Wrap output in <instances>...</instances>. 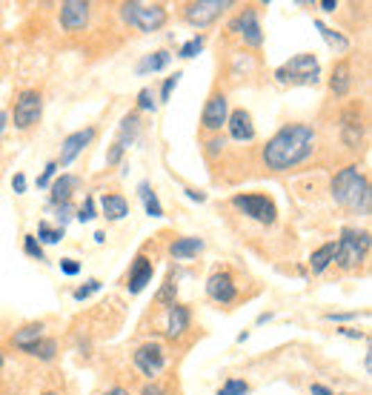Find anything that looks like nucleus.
Masks as SVG:
<instances>
[{
    "label": "nucleus",
    "instance_id": "nucleus-1",
    "mask_svg": "<svg viewBox=\"0 0 372 395\" xmlns=\"http://www.w3.org/2000/svg\"><path fill=\"white\" fill-rule=\"evenodd\" d=\"M312 149H315V129L307 124H287L267 141L261 158H264L267 169L287 172L298 164H304L312 155Z\"/></svg>",
    "mask_w": 372,
    "mask_h": 395
},
{
    "label": "nucleus",
    "instance_id": "nucleus-2",
    "mask_svg": "<svg viewBox=\"0 0 372 395\" xmlns=\"http://www.w3.org/2000/svg\"><path fill=\"white\" fill-rule=\"evenodd\" d=\"M332 198L338 206L350 209V212H369V180L358 167H344L335 178H332Z\"/></svg>",
    "mask_w": 372,
    "mask_h": 395
},
{
    "label": "nucleus",
    "instance_id": "nucleus-3",
    "mask_svg": "<svg viewBox=\"0 0 372 395\" xmlns=\"http://www.w3.org/2000/svg\"><path fill=\"white\" fill-rule=\"evenodd\" d=\"M121 17L137 32H158L167 26L169 12L160 3H137V0H132V3L121 6Z\"/></svg>",
    "mask_w": 372,
    "mask_h": 395
},
{
    "label": "nucleus",
    "instance_id": "nucleus-4",
    "mask_svg": "<svg viewBox=\"0 0 372 395\" xmlns=\"http://www.w3.org/2000/svg\"><path fill=\"white\" fill-rule=\"evenodd\" d=\"M369 249V232H358L344 226L341 238L335 241V264L341 269H355L364 261V252Z\"/></svg>",
    "mask_w": 372,
    "mask_h": 395
},
{
    "label": "nucleus",
    "instance_id": "nucleus-5",
    "mask_svg": "<svg viewBox=\"0 0 372 395\" xmlns=\"http://www.w3.org/2000/svg\"><path fill=\"white\" fill-rule=\"evenodd\" d=\"M321 75V66L315 55H295L289 58L281 69H275V81L278 83H301V86H315Z\"/></svg>",
    "mask_w": 372,
    "mask_h": 395
},
{
    "label": "nucleus",
    "instance_id": "nucleus-6",
    "mask_svg": "<svg viewBox=\"0 0 372 395\" xmlns=\"http://www.w3.org/2000/svg\"><path fill=\"white\" fill-rule=\"evenodd\" d=\"M40 115H43V95H40V92L37 89L20 92L17 101H15V112H12L15 129H20V132L32 129L40 121Z\"/></svg>",
    "mask_w": 372,
    "mask_h": 395
},
{
    "label": "nucleus",
    "instance_id": "nucleus-7",
    "mask_svg": "<svg viewBox=\"0 0 372 395\" xmlns=\"http://www.w3.org/2000/svg\"><path fill=\"white\" fill-rule=\"evenodd\" d=\"M232 206L241 209L246 218L258 221V224H264V226L275 224V218H278V206H275V201L267 198V195H235V198H232Z\"/></svg>",
    "mask_w": 372,
    "mask_h": 395
},
{
    "label": "nucleus",
    "instance_id": "nucleus-8",
    "mask_svg": "<svg viewBox=\"0 0 372 395\" xmlns=\"http://www.w3.org/2000/svg\"><path fill=\"white\" fill-rule=\"evenodd\" d=\"M232 6V0H195V3L183 6V17L198 29H206Z\"/></svg>",
    "mask_w": 372,
    "mask_h": 395
},
{
    "label": "nucleus",
    "instance_id": "nucleus-9",
    "mask_svg": "<svg viewBox=\"0 0 372 395\" xmlns=\"http://www.w3.org/2000/svg\"><path fill=\"white\" fill-rule=\"evenodd\" d=\"M135 367L141 369V373L146 376V378H155V376H160L164 373V367H167V355H164V346L160 344H141L135 350Z\"/></svg>",
    "mask_w": 372,
    "mask_h": 395
},
{
    "label": "nucleus",
    "instance_id": "nucleus-10",
    "mask_svg": "<svg viewBox=\"0 0 372 395\" xmlns=\"http://www.w3.org/2000/svg\"><path fill=\"white\" fill-rule=\"evenodd\" d=\"M232 32H238L244 37L246 46H252V49H261L264 46V29H261V23H258V12L255 9H244L235 20H232Z\"/></svg>",
    "mask_w": 372,
    "mask_h": 395
},
{
    "label": "nucleus",
    "instance_id": "nucleus-11",
    "mask_svg": "<svg viewBox=\"0 0 372 395\" xmlns=\"http://www.w3.org/2000/svg\"><path fill=\"white\" fill-rule=\"evenodd\" d=\"M226 118H229V101H226V95L215 92V95L209 98L206 106H203L201 126H203L206 132H221V129L226 126Z\"/></svg>",
    "mask_w": 372,
    "mask_h": 395
},
{
    "label": "nucleus",
    "instance_id": "nucleus-12",
    "mask_svg": "<svg viewBox=\"0 0 372 395\" xmlns=\"http://www.w3.org/2000/svg\"><path fill=\"white\" fill-rule=\"evenodd\" d=\"M92 137H95V126H86V129H78L72 135H66L63 137V146H60V160H58V167H69L72 160L92 144Z\"/></svg>",
    "mask_w": 372,
    "mask_h": 395
},
{
    "label": "nucleus",
    "instance_id": "nucleus-13",
    "mask_svg": "<svg viewBox=\"0 0 372 395\" xmlns=\"http://www.w3.org/2000/svg\"><path fill=\"white\" fill-rule=\"evenodd\" d=\"M206 295L218 301V304H232L238 298V287H235V278L229 272H212L206 281Z\"/></svg>",
    "mask_w": 372,
    "mask_h": 395
},
{
    "label": "nucleus",
    "instance_id": "nucleus-14",
    "mask_svg": "<svg viewBox=\"0 0 372 395\" xmlns=\"http://www.w3.org/2000/svg\"><path fill=\"white\" fill-rule=\"evenodd\" d=\"M89 3L86 0H63L60 3V26L66 32H78L89 23Z\"/></svg>",
    "mask_w": 372,
    "mask_h": 395
},
{
    "label": "nucleus",
    "instance_id": "nucleus-15",
    "mask_svg": "<svg viewBox=\"0 0 372 395\" xmlns=\"http://www.w3.org/2000/svg\"><path fill=\"white\" fill-rule=\"evenodd\" d=\"M226 129H229V137L232 141H255V124H252V115L246 109H235V112H229V118H226Z\"/></svg>",
    "mask_w": 372,
    "mask_h": 395
},
{
    "label": "nucleus",
    "instance_id": "nucleus-16",
    "mask_svg": "<svg viewBox=\"0 0 372 395\" xmlns=\"http://www.w3.org/2000/svg\"><path fill=\"white\" fill-rule=\"evenodd\" d=\"M152 275H155V267H152V261L146 258V255H137L135 258V264H132V269H129V292L132 295H137V292H144L146 289V284H152Z\"/></svg>",
    "mask_w": 372,
    "mask_h": 395
},
{
    "label": "nucleus",
    "instance_id": "nucleus-17",
    "mask_svg": "<svg viewBox=\"0 0 372 395\" xmlns=\"http://www.w3.org/2000/svg\"><path fill=\"white\" fill-rule=\"evenodd\" d=\"M189 321H192L189 307L172 304V307H169V318H167V335H169V338H180L186 330H189Z\"/></svg>",
    "mask_w": 372,
    "mask_h": 395
},
{
    "label": "nucleus",
    "instance_id": "nucleus-18",
    "mask_svg": "<svg viewBox=\"0 0 372 395\" xmlns=\"http://www.w3.org/2000/svg\"><path fill=\"white\" fill-rule=\"evenodd\" d=\"M332 264H335V241H327V244L318 246V249L310 255V269H312L315 275L327 272Z\"/></svg>",
    "mask_w": 372,
    "mask_h": 395
},
{
    "label": "nucleus",
    "instance_id": "nucleus-19",
    "mask_svg": "<svg viewBox=\"0 0 372 395\" xmlns=\"http://www.w3.org/2000/svg\"><path fill=\"white\" fill-rule=\"evenodd\" d=\"M81 187V178L78 175H60L55 183H52V203H69L72 192Z\"/></svg>",
    "mask_w": 372,
    "mask_h": 395
},
{
    "label": "nucleus",
    "instance_id": "nucleus-20",
    "mask_svg": "<svg viewBox=\"0 0 372 395\" xmlns=\"http://www.w3.org/2000/svg\"><path fill=\"white\" fill-rule=\"evenodd\" d=\"M101 206H103V218L106 221H124L129 215V201L124 195H103Z\"/></svg>",
    "mask_w": 372,
    "mask_h": 395
},
{
    "label": "nucleus",
    "instance_id": "nucleus-21",
    "mask_svg": "<svg viewBox=\"0 0 372 395\" xmlns=\"http://www.w3.org/2000/svg\"><path fill=\"white\" fill-rule=\"evenodd\" d=\"M198 252H203V241H201V238H178V241H172V246H169V255H172V258H178V261L195 258Z\"/></svg>",
    "mask_w": 372,
    "mask_h": 395
},
{
    "label": "nucleus",
    "instance_id": "nucleus-22",
    "mask_svg": "<svg viewBox=\"0 0 372 395\" xmlns=\"http://www.w3.org/2000/svg\"><path fill=\"white\" fill-rule=\"evenodd\" d=\"M40 338H43V323H26V327L12 335V344L17 346V350H29V346L37 344Z\"/></svg>",
    "mask_w": 372,
    "mask_h": 395
},
{
    "label": "nucleus",
    "instance_id": "nucleus-23",
    "mask_svg": "<svg viewBox=\"0 0 372 395\" xmlns=\"http://www.w3.org/2000/svg\"><path fill=\"white\" fill-rule=\"evenodd\" d=\"M330 86H332L335 95H346V92H350V86H353V69H350V63H346V60H341V63L332 69Z\"/></svg>",
    "mask_w": 372,
    "mask_h": 395
},
{
    "label": "nucleus",
    "instance_id": "nucleus-24",
    "mask_svg": "<svg viewBox=\"0 0 372 395\" xmlns=\"http://www.w3.org/2000/svg\"><path fill=\"white\" fill-rule=\"evenodd\" d=\"M361 121L355 118V115L350 112V115H344V126H341V135H344V144L350 146V149H358V144H361Z\"/></svg>",
    "mask_w": 372,
    "mask_h": 395
},
{
    "label": "nucleus",
    "instance_id": "nucleus-25",
    "mask_svg": "<svg viewBox=\"0 0 372 395\" xmlns=\"http://www.w3.org/2000/svg\"><path fill=\"white\" fill-rule=\"evenodd\" d=\"M137 132H141V121H137V112H129L126 118L121 121V137H118V144L124 149H129V144L137 137Z\"/></svg>",
    "mask_w": 372,
    "mask_h": 395
},
{
    "label": "nucleus",
    "instance_id": "nucleus-26",
    "mask_svg": "<svg viewBox=\"0 0 372 395\" xmlns=\"http://www.w3.org/2000/svg\"><path fill=\"white\" fill-rule=\"evenodd\" d=\"M137 195L144 198V206H146V215H152V218H164V206H160V201H158V195L152 192V187L144 180L141 187H137Z\"/></svg>",
    "mask_w": 372,
    "mask_h": 395
},
{
    "label": "nucleus",
    "instance_id": "nucleus-27",
    "mask_svg": "<svg viewBox=\"0 0 372 395\" xmlns=\"http://www.w3.org/2000/svg\"><path fill=\"white\" fill-rule=\"evenodd\" d=\"M23 353H29V355H35L40 361H52L55 353H58V341L55 338H40L37 344H32L29 350H23Z\"/></svg>",
    "mask_w": 372,
    "mask_h": 395
},
{
    "label": "nucleus",
    "instance_id": "nucleus-28",
    "mask_svg": "<svg viewBox=\"0 0 372 395\" xmlns=\"http://www.w3.org/2000/svg\"><path fill=\"white\" fill-rule=\"evenodd\" d=\"M169 58H172V55H169L167 49H160V52L149 55V58H146L141 66H137V72H141V75H144V72H160V69H167Z\"/></svg>",
    "mask_w": 372,
    "mask_h": 395
},
{
    "label": "nucleus",
    "instance_id": "nucleus-29",
    "mask_svg": "<svg viewBox=\"0 0 372 395\" xmlns=\"http://www.w3.org/2000/svg\"><path fill=\"white\" fill-rule=\"evenodd\" d=\"M63 235H66V229H60V226H49L46 221L37 224V244L40 246L43 244H58V241H63Z\"/></svg>",
    "mask_w": 372,
    "mask_h": 395
},
{
    "label": "nucleus",
    "instance_id": "nucleus-30",
    "mask_svg": "<svg viewBox=\"0 0 372 395\" xmlns=\"http://www.w3.org/2000/svg\"><path fill=\"white\" fill-rule=\"evenodd\" d=\"M315 29H318V32L323 35V40H327V43H332V46H335V49H338V52H344V49H350V40H346L344 35H338L335 29H330V26H327V23H321V20H315Z\"/></svg>",
    "mask_w": 372,
    "mask_h": 395
},
{
    "label": "nucleus",
    "instance_id": "nucleus-31",
    "mask_svg": "<svg viewBox=\"0 0 372 395\" xmlns=\"http://www.w3.org/2000/svg\"><path fill=\"white\" fill-rule=\"evenodd\" d=\"M203 43H206V37L203 35H195L192 40H186L180 49H178V58H183V60H189V58H195L201 49H203Z\"/></svg>",
    "mask_w": 372,
    "mask_h": 395
},
{
    "label": "nucleus",
    "instance_id": "nucleus-32",
    "mask_svg": "<svg viewBox=\"0 0 372 395\" xmlns=\"http://www.w3.org/2000/svg\"><path fill=\"white\" fill-rule=\"evenodd\" d=\"M175 295H178V284H175V275H169L164 289L155 295V301H158V304H175Z\"/></svg>",
    "mask_w": 372,
    "mask_h": 395
},
{
    "label": "nucleus",
    "instance_id": "nucleus-33",
    "mask_svg": "<svg viewBox=\"0 0 372 395\" xmlns=\"http://www.w3.org/2000/svg\"><path fill=\"white\" fill-rule=\"evenodd\" d=\"M249 384L244 378H226V384L218 389V395H246Z\"/></svg>",
    "mask_w": 372,
    "mask_h": 395
},
{
    "label": "nucleus",
    "instance_id": "nucleus-34",
    "mask_svg": "<svg viewBox=\"0 0 372 395\" xmlns=\"http://www.w3.org/2000/svg\"><path fill=\"white\" fill-rule=\"evenodd\" d=\"M23 249H26L29 258H37V261H46V255H43V246L37 244L35 235H23Z\"/></svg>",
    "mask_w": 372,
    "mask_h": 395
},
{
    "label": "nucleus",
    "instance_id": "nucleus-35",
    "mask_svg": "<svg viewBox=\"0 0 372 395\" xmlns=\"http://www.w3.org/2000/svg\"><path fill=\"white\" fill-rule=\"evenodd\" d=\"M92 218H98V212H95V198H92V195H86L83 206L78 209V221H81V224H89Z\"/></svg>",
    "mask_w": 372,
    "mask_h": 395
},
{
    "label": "nucleus",
    "instance_id": "nucleus-36",
    "mask_svg": "<svg viewBox=\"0 0 372 395\" xmlns=\"http://www.w3.org/2000/svg\"><path fill=\"white\" fill-rule=\"evenodd\" d=\"M58 172V160H52V164H46V169L37 175V190H46V187H52V178Z\"/></svg>",
    "mask_w": 372,
    "mask_h": 395
},
{
    "label": "nucleus",
    "instance_id": "nucleus-37",
    "mask_svg": "<svg viewBox=\"0 0 372 395\" xmlns=\"http://www.w3.org/2000/svg\"><path fill=\"white\" fill-rule=\"evenodd\" d=\"M137 109H144V112H155L158 109L152 89H141V92H137Z\"/></svg>",
    "mask_w": 372,
    "mask_h": 395
},
{
    "label": "nucleus",
    "instance_id": "nucleus-38",
    "mask_svg": "<svg viewBox=\"0 0 372 395\" xmlns=\"http://www.w3.org/2000/svg\"><path fill=\"white\" fill-rule=\"evenodd\" d=\"M180 78H183V75H180V72H175L172 78H167V81H164V86H160V101H164V103L172 98V92H175V86L180 83Z\"/></svg>",
    "mask_w": 372,
    "mask_h": 395
},
{
    "label": "nucleus",
    "instance_id": "nucleus-39",
    "mask_svg": "<svg viewBox=\"0 0 372 395\" xmlns=\"http://www.w3.org/2000/svg\"><path fill=\"white\" fill-rule=\"evenodd\" d=\"M98 289H101V281H95V278H92V281H86V287L75 289V301H86L89 295H95Z\"/></svg>",
    "mask_w": 372,
    "mask_h": 395
},
{
    "label": "nucleus",
    "instance_id": "nucleus-40",
    "mask_svg": "<svg viewBox=\"0 0 372 395\" xmlns=\"http://www.w3.org/2000/svg\"><path fill=\"white\" fill-rule=\"evenodd\" d=\"M75 215V206L72 203H58V226L63 229L66 224H69V218Z\"/></svg>",
    "mask_w": 372,
    "mask_h": 395
},
{
    "label": "nucleus",
    "instance_id": "nucleus-41",
    "mask_svg": "<svg viewBox=\"0 0 372 395\" xmlns=\"http://www.w3.org/2000/svg\"><path fill=\"white\" fill-rule=\"evenodd\" d=\"M124 152H126V149H124L121 144H112L109 152H106V164H109V167H118L121 158H124Z\"/></svg>",
    "mask_w": 372,
    "mask_h": 395
},
{
    "label": "nucleus",
    "instance_id": "nucleus-42",
    "mask_svg": "<svg viewBox=\"0 0 372 395\" xmlns=\"http://www.w3.org/2000/svg\"><path fill=\"white\" fill-rule=\"evenodd\" d=\"M60 272L72 278V275H78V272H81V264H78V261H72V258H60Z\"/></svg>",
    "mask_w": 372,
    "mask_h": 395
},
{
    "label": "nucleus",
    "instance_id": "nucleus-43",
    "mask_svg": "<svg viewBox=\"0 0 372 395\" xmlns=\"http://www.w3.org/2000/svg\"><path fill=\"white\" fill-rule=\"evenodd\" d=\"M12 190H15V195H23V192H26V175L17 172V175L12 178Z\"/></svg>",
    "mask_w": 372,
    "mask_h": 395
},
{
    "label": "nucleus",
    "instance_id": "nucleus-44",
    "mask_svg": "<svg viewBox=\"0 0 372 395\" xmlns=\"http://www.w3.org/2000/svg\"><path fill=\"white\" fill-rule=\"evenodd\" d=\"M221 149H223V137H212V141L206 144V155H209V158H215Z\"/></svg>",
    "mask_w": 372,
    "mask_h": 395
},
{
    "label": "nucleus",
    "instance_id": "nucleus-45",
    "mask_svg": "<svg viewBox=\"0 0 372 395\" xmlns=\"http://www.w3.org/2000/svg\"><path fill=\"white\" fill-rule=\"evenodd\" d=\"M183 192H186V198H189V201L206 203V192H201V190H183Z\"/></svg>",
    "mask_w": 372,
    "mask_h": 395
},
{
    "label": "nucleus",
    "instance_id": "nucleus-46",
    "mask_svg": "<svg viewBox=\"0 0 372 395\" xmlns=\"http://www.w3.org/2000/svg\"><path fill=\"white\" fill-rule=\"evenodd\" d=\"M141 395H169V392H167L164 387H158V384H146Z\"/></svg>",
    "mask_w": 372,
    "mask_h": 395
},
{
    "label": "nucleus",
    "instance_id": "nucleus-47",
    "mask_svg": "<svg viewBox=\"0 0 372 395\" xmlns=\"http://www.w3.org/2000/svg\"><path fill=\"white\" fill-rule=\"evenodd\" d=\"M344 338H364V333L361 330H353V327H344V330H338Z\"/></svg>",
    "mask_w": 372,
    "mask_h": 395
},
{
    "label": "nucleus",
    "instance_id": "nucleus-48",
    "mask_svg": "<svg viewBox=\"0 0 372 395\" xmlns=\"http://www.w3.org/2000/svg\"><path fill=\"white\" fill-rule=\"evenodd\" d=\"M310 392H312V395H332V392H330L327 387H323V384H312V389H310Z\"/></svg>",
    "mask_w": 372,
    "mask_h": 395
},
{
    "label": "nucleus",
    "instance_id": "nucleus-49",
    "mask_svg": "<svg viewBox=\"0 0 372 395\" xmlns=\"http://www.w3.org/2000/svg\"><path fill=\"white\" fill-rule=\"evenodd\" d=\"M321 9H323V12H335L338 3H332V0H321Z\"/></svg>",
    "mask_w": 372,
    "mask_h": 395
},
{
    "label": "nucleus",
    "instance_id": "nucleus-50",
    "mask_svg": "<svg viewBox=\"0 0 372 395\" xmlns=\"http://www.w3.org/2000/svg\"><path fill=\"white\" fill-rule=\"evenodd\" d=\"M106 395H129V389H124V387H112Z\"/></svg>",
    "mask_w": 372,
    "mask_h": 395
},
{
    "label": "nucleus",
    "instance_id": "nucleus-51",
    "mask_svg": "<svg viewBox=\"0 0 372 395\" xmlns=\"http://www.w3.org/2000/svg\"><path fill=\"white\" fill-rule=\"evenodd\" d=\"M6 124H9V115H6V112H0V132L6 129Z\"/></svg>",
    "mask_w": 372,
    "mask_h": 395
},
{
    "label": "nucleus",
    "instance_id": "nucleus-52",
    "mask_svg": "<svg viewBox=\"0 0 372 395\" xmlns=\"http://www.w3.org/2000/svg\"><path fill=\"white\" fill-rule=\"evenodd\" d=\"M267 321H272V312H261L258 315V323H267Z\"/></svg>",
    "mask_w": 372,
    "mask_h": 395
},
{
    "label": "nucleus",
    "instance_id": "nucleus-53",
    "mask_svg": "<svg viewBox=\"0 0 372 395\" xmlns=\"http://www.w3.org/2000/svg\"><path fill=\"white\" fill-rule=\"evenodd\" d=\"M106 241V232H95V244H103Z\"/></svg>",
    "mask_w": 372,
    "mask_h": 395
},
{
    "label": "nucleus",
    "instance_id": "nucleus-54",
    "mask_svg": "<svg viewBox=\"0 0 372 395\" xmlns=\"http://www.w3.org/2000/svg\"><path fill=\"white\" fill-rule=\"evenodd\" d=\"M3 364H6V358H3V353H0V369H3Z\"/></svg>",
    "mask_w": 372,
    "mask_h": 395
},
{
    "label": "nucleus",
    "instance_id": "nucleus-55",
    "mask_svg": "<svg viewBox=\"0 0 372 395\" xmlns=\"http://www.w3.org/2000/svg\"><path fill=\"white\" fill-rule=\"evenodd\" d=\"M43 395H58V392H43Z\"/></svg>",
    "mask_w": 372,
    "mask_h": 395
},
{
    "label": "nucleus",
    "instance_id": "nucleus-56",
    "mask_svg": "<svg viewBox=\"0 0 372 395\" xmlns=\"http://www.w3.org/2000/svg\"><path fill=\"white\" fill-rule=\"evenodd\" d=\"M332 395H335V392H332Z\"/></svg>",
    "mask_w": 372,
    "mask_h": 395
}]
</instances>
